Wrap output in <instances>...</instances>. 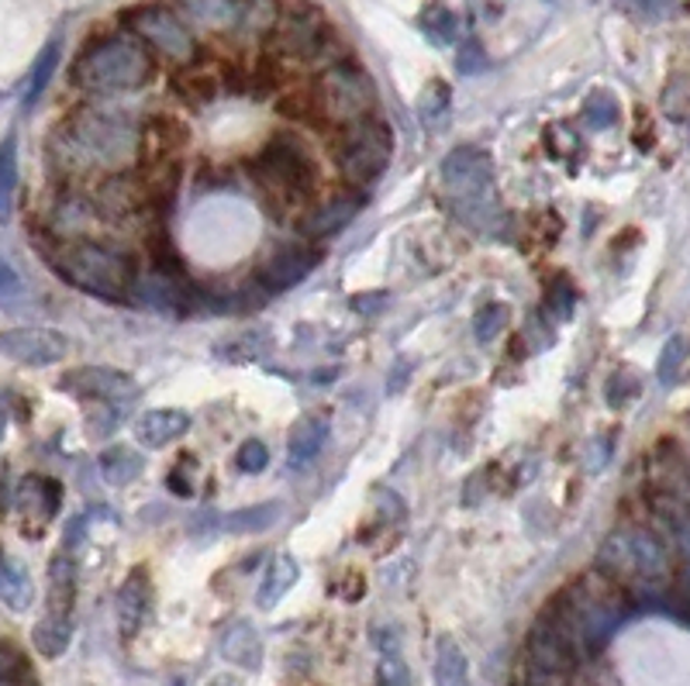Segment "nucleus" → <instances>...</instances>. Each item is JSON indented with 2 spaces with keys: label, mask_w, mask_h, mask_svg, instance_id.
<instances>
[{
  "label": "nucleus",
  "mask_w": 690,
  "mask_h": 686,
  "mask_svg": "<svg viewBox=\"0 0 690 686\" xmlns=\"http://www.w3.org/2000/svg\"><path fill=\"white\" fill-rule=\"evenodd\" d=\"M507 317H512V311H507V304H487L477 311L474 317V335L480 345H490L504 329H507Z\"/></svg>",
  "instance_id": "f704fd0d"
},
{
  "label": "nucleus",
  "mask_w": 690,
  "mask_h": 686,
  "mask_svg": "<svg viewBox=\"0 0 690 686\" xmlns=\"http://www.w3.org/2000/svg\"><path fill=\"white\" fill-rule=\"evenodd\" d=\"M639 390H642V386H639V380H635L632 373H619V376L608 380V390H604V393H608V404H611V408H625Z\"/></svg>",
  "instance_id": "37998d69"
},
{
  "label": "nucleus",
  "mask_w": 690,
  "mask_h": 686,
  "mask_svg": "<svg viewBox=\"0 0 690 686\" xmlns=\"http://www.w3.org/2000/svg\"><path fill=\"white\" fill-rule=\"evenodd\" d=\"M59 386L80 401H100L107 408H125L128 401L138 396V383L111 366H84V370H72L59 380Z\"/></svg>",
  "instance_id": "f8f14e48"
},
{
  "label": "nucleus",
  "mask_w": 690,
  "mask_h": 686,
  "mask_svg": "<svg viewBox=\"0 0 690 686\" xmlns=\"http://www.w3.org/2000/svg\"><path fill=\"white\" fill-rule=\"evenodd\" d=\"M443 197L449 200L453 214L477 232H494L504 218V207L497 204L494 190V163L477 146H459L443 163Z\"/></svg>",
  "instance_id": "7ed1b4c3"
},
{
  "label": "nucleus",
  "mask_w": 690,
  "mask_h": 686,
  "mask_svg": "<svg viewBox=\"0 0 690 686\" xmlns=\"http://www.w3.org/2000/svg\"><path fill=\"white\" fill-rule=\"evenodd\" d=\"M59 56H62V42L52 39V42H46V49L39 52V59L31 62V77H28V87H25V107L39 104V97L49 90L56 69H59Z\"/></svg>",
  "instance_id": "2f4dec72"
},
{
  "label": "nucleus",
  "mask_w": 690,
  "mask_h": 686,
  "mask_svg": "<svg viewBox=\"0 0 690 686\" xmlns=\"http://www.w3.org/2000/svg\"><path fill=\"white\" fill-rule=\"evenodd\" d=\"M62 503V487L49 477H25L18 487V511L25 518L52 521Z\"/></svg>",
  "instance_id": "aec40b11"
},
{
  "label": "nucleus",
  "mask_w": 690,
  "mask_h": 686,
  "mask_svg": "<svg viewBox=\"0 0 690 686\" xmlns=\"http://www.w3.org/2000/svg\"><path fill=\"white\" fill-rule=\"evenodd\" d=\"M97 465H100V477L107 487H128L142 473V455L132 445H111V449L100 452Z\"/></svg>",
  "instance_id": "a878e982"
},
{
  "label": "nucleus",
  "mask_w": 690,
  "mask_h": 686,
  "mask_svg": "<svg viewBox=\"0 0 690 686\" xmlns=\"http://www.w3.org/2000/svg\"><path fill=\"white\" fill-rule=\"evenodd\" d=\"M179 14L204 31H235L245 0H176Z\"/></svg>",
  "instance_id": "6ab92c4d"
},
{
  "label": "nucleus",
  "mask_w": 690,
  "mask_h": 686,
  "mask_svg": "<svg viewBox=\"0 0 690 686\" xmlns=\"http://www.w3.org/2000/svg\"><path fill=\"white\" fill-rule=\"evenodd\" d=\"M72 641V618H59V614H46V618L31 628V645L35 653L46 659H59Z\"/></svg>",
  "instance_id": "cd10ccee"
},
{
  "label": "nucleus",
  "mask_w": 690,
  "mask_h": 686,
  "mask_svg": "<svg viewBox=\"0 0 690 686\" xmlns=\"http://www.w3.org/2000/svg\"><path fill=\"white\" fill-rule=\"evenodd\" d=\"M132 28L142 42H149L159 56H166L169 62H187L194 59V39L187 24L179 21L173 11L166 8H138L132 14Z\"/></svg>",
  "instance_id": "9b49d317"
},
{
  "label": "nucleus",
  "mask_w": 690,
  "mask_h": 686,
  "mask_svg": "<svg viewBox=\"0 0 690 686\" xmlns=\"http://www.w3.org/2000/svg\"><path fill=\"white\" fill-rule=\"evenodd\" d=\"M280 514H283L280 500H263V503H252V508L225 514L222 528L232 535H260V531H270L280 521Z\"/></svg>",
  "instance_id": "bb28decb"
},
{
  "label": "nucleus",
  "mask_w": 690,
  "mask_h": 686,
  "mask_svg": "<svg viewBox=\"0 0 690 686\" xmlns=\"http://www.w3.org/2000/svg\"><path fill=\"white\" fill-rule=\"evenodd\" d=\"M191 469H194V455H179L176 469L166 477V483L173 487V493H179V497H191V493H194V490H191V477H187Z\"/></svg>",
  "instance_id": "49530a36"
},
{
  "label": "nucleus",
  "mask_w": 690,
  "mask_h": 686,
  "mask_svg": "<svg viewBox=\"0 0 690 686\" xmlns=\"http://www.w3.org/2000/svg\"><path fill=\"white\" fill-rule=\"evenodd\" d=\"M332 435V418L329 414H304L294 428H290V442H286V459L294 469L308 465L311 459L321 455V449L329 445Z\"/></svg>",
  "instance_id": "dca6fc26"
},
{
  "label": "nucleus",
  "mask_w": 690,
  "mask_h": 686,
  "mask_svg": "<svg viewBox=\"0 0 690 686\" xmlns=\"http://www.w3.org/2000/svg\"><path fill=\"white\" fill-rule=\"evenodd\" d=\"M0 352L18 366H56L69 352V339L56 329H8L0 332Z\"/></svg>",
  "instance_id": "ddd939ff"
},
{
  "label": "nucleus",
  "mask_w": 690,
  "mask_h": 686,
  "mask_svg": "<svg viewBox=\"0 0 690 686\" xmlns=\"http://www.w3.org/2000/svg\"><path fill=\"white\" fill-rule=\"evenodd\" d=\"M207 686H242V683H239L235 676H214V679H211Z\"/></svg>",
  "instance_id": "3c124183"
},
{
  "label": "nucleus",
  "mask_w": 690,
  "mask_h": 686,
  "mask_svg": "<svg viewBox=\"0 0 690 686\" xmlns=\"http://www.w3.org/2000/svg\"><path fill=\"white\" fill-rule=\"evenodd\" d=\"M301 580V569H298V559L294 556H273V562L266 566V576H263V584H260V594H256V604L263 610H273L290 590H294V584Z\"/></svg>",
  "instance_id": "5701e85b"
},
{
  "label": "nucleus",
  "mask_w": 690,
  "mask_h": 686,
  "mask_svg": "<svg viewBox=\"0 0 690 686\" xmlns=\"http://www.w3.org/2000/svg\"><path fill=\"white\" fill-rule=\"evenodd\" d=\"M456 62H459V74H480V69H487V52L480 42H466Z\"/></svg>",
  "instance_id": "a18cd8bd"
},
{
  "label": "nucleus",
  "mask_w": 690,
  "mask_h": 686,
  "mask_svg": "<svg viewBox=\"0 0 690 686\" xmlns=\"http://www.w3.org/2000/svg\"><path fill=\"white\" fill-rule=\"evenodd\" d=\"M273 31V42L283 56H298V59H311L324 49V42L332 39L329 24L314 8H298V11H286L276 18Z\"/></svg>",
  "instance_id": "4468645a"
},
{
  "label": "nucleus",
  "mask_w": 690,
  "mask_h": 686,
  "mask_svg": "<svg viewBox=\"0 0 690 686\" xmlns=\"http://www.w3.org/2000/svg\"><path fill=\"white\" fill-rule=\"evenodd\" d=\"M418 28L425 31V39L431 46H453L456 42V35H459V18L446 8V4H425L421 14H418Z\"/></svg>",
  "instance_id": "7c9ffc66"
},
{
  "label": "nucleus",
  "mask_w": 690,
  "mask_h": 686,
  "mask_svg": "<svg viewBox=\"0 0 690 686\" xmlns=\"http://www.w3.org/2000/svg\"><path fill=\"white\" fill-rule=\"evenodd\" d=\"M235 465H239V473H245V477H260L263 469L270 465V449L260 439H249L235 452Z\"/></svg>",
  "instance_id": "4c0bfd02"
},
{
  "label": "nucleus",
  "mask_w": 690,
  "mask_h": 686,
  "mask_svg": "<svg viewBox=\"0 0 690 686\" xmlns=\"http://www.w3.org/2000/svg\"><path fill=\"white\" fill-rule=\"evenodd\" d=\"M59 159L80 169H125L138 156V131L118 115L80 111L59 131Z\"/></svg>",
  "instance_id": "f03ea898"
},
{
  "label": "nucleus",
  "mask_w": 690,
  "mask_h": 686,
  "mask_svg": "<svg viewBox=\"0 0 690 686\" xmlns=\"http://www.w3.org/2000/svg\"><path fill=\"white\" fill-rule=\"evenodd\" d=\"M280 18V4L276 0H245V8H242V31H252V35H260V31H270Z\"/></svg>",
  "instance_id": "c9c22d12"
},
{
  "label": "nucleus",
  "mask_w": 690,
  "mask_h": 686,
  "mask_svg": "<svg viewBox=\"0 0 690 686\" xmlns=\"http://www.w3.org/2000/svg\"><path fill=\"white\" fill-rule=\"evenodd\" d=\"M318 263V252H308V248H283L276 252V256L266 259L263 266V283H266V291L280 294V291H290V286H298L304 276H311Z\"/></svg>",
  "instance_id": "f3484780"
},
{
  "label": "nucleus",
  "mask_w": 690,
  "mask_h": 686,
  "mask_svg": "<svg viewBox=\"0 0 690 686\" xmlns=\"http://www.w3.org/2000/svg\"><path fill=\"white\" fill-rule=\"evenodd\" d=\"M35 597L31 587V572L21 559L0 552V600H4L11 610H28Z\"/></svg>",
  "instance_id": "393cba45"
},
{
  "label": "nucleus",
  "mask_w": 690,
  "mask_h": 686,
  "mask_svg": "<svg viewBox=\"0 0 690 686\" xmlns=\"http://www.w3.org/2000/svg\"><path fill=\"white\" fill-rule=\"evenodd\" d=\"M191 431V414L179 408H159V411H145L135 424V439L145 449H166L169 442L184 439Z\"/></svg>",
  "instance_id": "2eb2a0df"
},
{
  "label": "nucleus",
  "mask_w": 690,
  "mask_h": 686,
  "mask_svg": "<svg viewBox=\"0 0 690 686\" xmlns=\"http://www.w3.org/2000/svg\"><path fill=\"white\" fill-rule=\"evenodd\" d=\"M377 686H411V673L401 659V653L397 648H390V653L380 656L377 663Z\"/></svg>",
  "instance_id": "58836bf2"
},
{
  "label": "nucleus",
  "mask_w": 690,
  "mask_h": 686,
  "mask_svg": "<svg viewBox=\"0 0 690 686\" xmlns=\"http://www.w3.org/2000/svg\"><path fill=\"white\" fill-rule=\"evenodd\" d=\"M153 62L128 39H100L72 66V77L90 94H125L149 80Z\"/></svg>",
  "instance_id": "423d86ee"
},
{
  "label": "nucleus",
  "mask_w": 690,
  "mask_h": 686,
  "mask_svg": "<svg viewBox=\"0 0 690 686\" xmlns=\"http://www.w3.org/2000/svg\"><path fill=\"white\" fill-rule=\"evenodd\" d=\"M28 666L25 659L14 653V648H8L4 641H0V686H21L28 683Z\"/></svg>",
  "instance_id": "ea45409f"
},
{
  "label": "nucleus",
  "mask_w": 690,
  "mask_h": 686,
  "mask_svg": "<svg viewBox=\"0 0 690 686\" xmlns=\"http://www.w3.org/2000/svg\"><path fill=\"white\" fill-rule=\"evenodd\" d=\"M449 84L446 80H428L418 94V118L428 131H439L449 121Z\"/></svg>",
  "instance_id": "c756f323"
},
{
  "label": "nucleus",
  "mask_w": 690,
  "mask_h": 686,
  "mask_svg": "<svg viewBox=\"0 0 690 686\" xmlns=\"http://www.w3.org/2000/svg\"><path fill=\"white\" fill-rule=\"evenodd\" d=\"M359 590H367V584H362L359 576L352 572V576H349V600H356V597H359Z\"/></svg>",
  "instance_id": "09e8293b"
},
{
  "label": "nucleus",
  "mask_w": 690,
  "mask_h": 686,
  "mask_svg": "<svg viewBox=\"0 0 690 686\" xmlns=\"http://www.w3.org/2000/svg\"><path fill=\"white\" fill-rule=\"evenodd\" d=\"M663 107H667V118L673 121H687V80L677 77L667 90H663Z\"/></svg>",
  "instance_id": "c03bdc74"
},
{
  "label": "nucleus",
  "mask_w": 690,
  "mask_h": 686,
  "mask_svg": "<svg viewBox=\"0 0 690 686\" xmlns=\"http://www.w3.org/2000/svg\"><path fill=\"white\" fill-rule=\"evenodd\" d=\"M359 207H362L359 197H336V200H329V204H321L318 210H311L308 218L301 222V232H304L308 238H329V235L342 232V228L356 218Z\"/></svg>",
  "instance_id": "412c9836"
},
{
  "label": "nucleus",
  "mask_w": 690,
  "mask_h": 686,
  "mask_svg": "<svg viewBox=\"0 0 690 686\" xmlns=\"http://www.w3.org/2000/svg\"><path fill=\"white\" fill-rule=\"evenodd\" d=\"M373 100H377V87L370 74L352 62H336L332 69H324L318 80V104H321L324 118H332V121L349 125V121L367 118Z\"/></svg>",
  "instance_id": "6e6552de"
},
{
  "label": "nucleus",
  "mask_w": 690,
  "mask_h": 686,
  "mask_svg": "<svg viewBox=\"0 0 690 686\" xmlns=\"http://www.w3.org/2000/svg\"><path fill=\"white\" fill-rule=\"evenodd\" d=\"M21 297H25V283H21L18 270H14L4 256H0V304L14 307Z\"/></svg>",
  "instance_id": "79ce46f5"
},
{
  "label": "nucleus",
  "mask_w": 690,
  "mask_h": 686,
  "mask_svg": "<svg viewBox=\"0 0 690 686\" xmlns=\"http://www.w3.org/2000/svg\"><path fill=\"white\" fill-rule=\"evenodd\" d=\"M584 121H587L591 128H597V131L611 128L614 121H619V104H614V97L604 94V90L591 94L587 104H584Z\"/></svg>",
  "instance_id": "e433bc0d"
},
{
  "label": "nucleus",
  "mask_w": 690,
  "mask_h": 686,
  "mask_svg": "<svg viewBox=\"0 0 690 686\" xmlns=\"http://www.w3.org/2000/svg\"><path fill=\"white\" fill-rule=\"evenodd\" d=\"M4 435H8V404L0 401V445H4Z\"/></svg>",
  "instance_id": "8fccbe9b"
},
{
  "label": "nucleus",
  "mask_w": 690,
  "mask_h": 686,
  "mask_svg": "<svg viewBox=\"0 0 690 686\" xmlns=\"http://www.w3.org/2000/svg\"><path fill=\"white\" fill-rule=\"evenodd\" d=\"M683 370H687V339L683 335H673L663 352H660V363H657V376L663 386H673L683 380Z\"/></svg>",
  "instance_id": "72a5a7b5"
},
{
  "label": "nucleus",
  "mask_w": 690,
  "mask_h": 686,
  "mask_svg": "<svg viewBox=\"0 0 690 686\" xmlns=\"http://www.w3.org/2000/svg\"><path fill=\"white\" fill-rule=\"evenodd\" d=\"M435 686H469V666L453 638H439L435 648Z\"/></svg>",
  "instance_id": "c85d7f7f"
},
{
  "label": "nucleus",
  "mask_w": 690,
  "mask_h": 686,
  "mask_svg": "<svg viewBox=\"0 0 690 686\" xmlns=\"http://www.w3.org/2000/svg\"><path fill=\"white\" fill-rule=\"evenodd\" d=\"M222 656L242 669H260L263 666V638L249 621H232L222 635Z\"/></svg>",
  "instance_id": "4be33fe9"
},
{
  "label": "nucleus",
  "mask_w": 690,
  "mask_h": 686,
  "mask_svg": "<svg viewBox=\"0 0 690 686\" xmlns=\"http://www.w3.org/2000/svg\"><path fill=\"white\" fill-rule=\"evenodd\" d=\"M18 190V138L8 135L0 141V222H11Z\"/></svg>",
  "instance_id": "473e14b6"
},
{
  "label": "nucleus",
  "mask_w": 690,
  "mask_h": 686,
  "mask_svg": "<svg viewBox=\"0 0 690 686\" xmlns=\"http://www.w3.org/2000/svg\"><path fill=\"white\" fill-rule=\"evenodd\" d=\"M393 156V135L383 121L359 118L349 121L339 141V166L349 184H373L377 176L390 166Z\"/></svg>",
  "instance_id": "0eeeda50"
},
{
  "label": "nucleus",
  "mask_w": 690,
  "mask_h": 686,
  "mask_svg": "<svg viewBox=\"0 0 690 686\" xmlns=\"http://www.w3.org/2000/svg\"><path fill=\"white\" fill-rule=\"evenodd\" d=\"M373 503H380V518L383 521H401L405 518V500L401 497H397L393 490H377L373 493Z\"/></svg>",
  "instance_id": "de8ad7c7"
},
{
  "label": "nucleus",
  "mask_w": 690,
  "mask_h": 686,
  "mask_svg": "<svg viewBox=\"0 0 690 686\" xmlns=\"http://www.w3.org/2000/svg\"><path fill=\"white\" fill-rule=\"evenodd\" d=\"M550 618L570 638L576 656H591L608 641V635L625 621L629 594L608 580L601 569L576 576V580L550 604Z\"/></svg>",
  "instance_id": "f257e3e1"
},
{
  "label": "nucleus",
  "mask_w": 690,
  "mask_h": 686,
  "mask_svg": "<svg viewBox=\"0 0 690 686\" xmlns=\"http://www.w3.org/2000/svg\"><path fill=\"white\" fill-rule=\"evenodd\" d=\"M72 604H77V566L69 552H59L49 562V614L72 618Z\"/></svg>",
  "instance_id": "b1692460"
},
{
  "label": "nucleus",
  "mask_w": 690,
  "mask_h": 686,
  "mask_svg": "<svg viewBox=\"0 0 690 686\" xmlns=\"http://www.w3.org/2000/svg\"><path fill=\"white\" fill-rule=\"evenodd\" d=\"M576 648L570 638L556 628L550 614H542L528 635V669L535 686H563L570 673L576 669Z\"/></svg>",
  "instance_id": "1a4fd4ad"
},
{
  "label": "nucleus",
  "mask_w": 690,
  "mask_h": 686,
  "mask_svg": "<svg viewBox=\"0 0 690 686\" xmlns=\"http://www.w3.org/2000/svg\"><path fill=\"white\" fill-rule=\"evenodd\" d=\"M176 90L184 94L187 100H194V104H207L214 97L217 84L207 74H184V77L176 80Z\"/></svg>",
  "instance_id": "a19ab883"
},
{
  "label": "nucleus",
  "mask_w": 690,
  "mask_h": 686,
  "mask_svg": "<svg viewBox=\"0 0 690 686\" xmlns=\"http://www.w3.org/2000/svg\"><path fill=\"white\" fill-rule=\"evenodd\" d=\"M115 610H118L122 635H125V638H135V635L142 631L145 618H149V580H145L142 569L128 572V580L118 587Z\"/></svg>",
  "instance_id": "a211bd4d"
},
{
  "label": "nucleus",
  "mask_w": 690,
  "mask_h": 686,
  "mask_svg": "<svg viewBox=\"0 0 690 686\" xmlns=\"http://www.w3.org/2000/svg\"><path fill=\"white\" fill-rule=\"evenodd\" d=\"M597 569L622 590H663L670 584V549L649 528H619L597 549Z\"/></svg>",
  "instance_id": "20e7f679"
},
{
  "label": "nucleus",
  "mask_w": 690,
  "mask_h": 686,
  "mask_svg": "<svg viewBox=\"0 0 690 686\" xmlns=\"http://www.w3.org/2000/svg\"><path fill=\"white\" fill-rule=\"evenodd\" d=\"M256 173L266 187H276L290 197L311 194V184H314V166L294 138L270 141V146L256 156Z\"/></svg>",
  "instance_id": "9d476101"
},
{
  "label": "nucleus",
  "mask_w": 690,
  "mask_h": 686,
  "mask_svg": "<svg viewBox=\"0 0 690 686\" xmlns=\"http://www.w3.org/2000/svg\"><path fill=\"white\" fill-rule=\"evenodd\" d=\"M56 273L77 286V291H87L100 301H125L135 283V270L128 256L97 242L66 245L56 256Z\"/></svg>",
  "instance_id": "39448f33"
}]
</instances>
